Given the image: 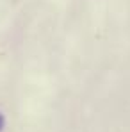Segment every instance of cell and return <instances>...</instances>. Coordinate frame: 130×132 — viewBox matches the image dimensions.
I'll return each instance as SVG.
<instances>
[{"label":"cell","instance_id":"obj_1","mask_svg":"<svg viewBox=\"0 0 130 132\" xmlns=\"http://www.w3.org/2000/svg\"><path fill=\"white\" fill-rule=\"evenodd\" d=\"M4 127H5V118H4V114L0 112V132L4 130Z\"/></svg>","mask_w":130,"mask_h":132}]
</instances>
